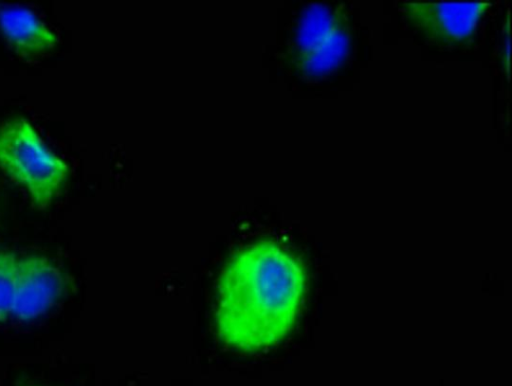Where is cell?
Listing matches in <instances>:
<instances>
[{
	"instance_id": "obj_1",
	"label": "cell",
	"mask_w": 512,
	"mask_h": 386,
	"mask_svg": "<svg viewBox=\"0 0 512 386\" xmlns=\"http://www.w3.org/2000/svg\"><path fill=\"white\" fill-rule=\"evenodd\" d=\"M302 263L272 241L237 252L218 285L215 324L229 346L256 351L273 346L293 329L306 291Z\"/></svg>"
},
{
	"instance_id": "obj_2",
	"label": "cell",
	"mask_w": 512,
	"mask_h": 386,
	"mask_svg": "<svg viewBox=\"0 0 512 386\" xmlns=\"http://www.w3.org/2000/svg\"><path fill=\"white\" fill-rule=\"evenodd\" d=\"M0 169L26 189L38 209L52 202L69 173L68 165L46 147L23 117L0 124Z\"/></svg>"
},
{
	"instance_id": "obj_3",
	"label": "cell",
	"mask_w": 512,
	"mask_h": 386,
	"mask_svg": "<svg viewBox=\"0 0 512 386\" xmlns=\"http://www.w3.org/2000/svg\"><path fill=\"white\" fill-rule=\"evenodd\" d=\"M490 5L487 1H403L399 13L409 26L427 40L450 45L467 39Z\"/></svg>"
},
{
	"instance_id": "obj_4",
	"label": "cell",
	"mask_w": 512,
	"mask_h": 386,
	"mask_svg": "<svg viewBox=\"0 0 512 386\" xmlns=\"http://www.w3.org/2000/svg\"><path fill=\"white\" fill-rule=\"evenodd\" d=\"M64 289L63 273L48 259L40 256L19 257L11 315L20 320L36 318L62 297Z\"/></svg>"
},
{
	"instance_id": "obj_5",
	"label": "cell",
	"mask_w": 512,
	"mask_h": 386,
	"mask_svg": "<svg viewBox=\"0 0 512 386\" xmlns=\"http://www.w3.org/2000/svg\"><path fill=\"white\" fill-rule=\"evenodd\" d=\"M312 33L305 42L307 67L315 74L327 73L344 57L348 44V21L343 9L315 11Z\"/></svg>"
},
{
	"instance_id": "obj_6",
	"label": "cell",
	"mask_w": 512,
	"mask_h": 386,
	"mask_svg": "<svg viewBox=\"0 0 512 386\" xmlns=\"http://www.w3.org/2000/svg\"><path fill=\"white\" fill-rule=\"evenodd\" d=\"M0 30L8 47L27 60L51 51L58 38L31 10L22 6L0 7Z\"/></svg>"
},
{
	"instance_id": "obj_7",
	"label": "cell",
	"mask_w": 512,
	"mask_h": 386,
	"mask_svg": "<svg viewBox=\"0 0 512 386\" xmlns=\"http://www.w3.org/2000/svg\"><path fill=\"white\" fill-rule=\"evenodd\" d=\"M19 257L0 249V321L7 319L12 312L17 286Z\"/></svg>"
}]
</instances>
